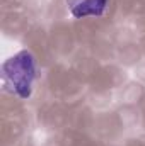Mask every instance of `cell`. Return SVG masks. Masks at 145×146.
<instances>
[{"label": "cell", "mask_w": 145, "mask_h": 146, "mask_svg": "<svg viewBox=\"0 0 145 146\" xmlns=\"http://www.w3.org/2000/svg\"><path fill=\"white\" fill-rule=\"evenodd\" d=\"M38 75L36 58L29 51H19L2 66V76L7 88L21 99H28L33 92Z\"/></svg>", "instance_id": "1"}, {"label": "cell", "mask_w": 145, "mask_h": 146, "mask_svg": "<svg viewBox=\"0 0 145 146\" xmlns=\"http://www.w3.org/2000/svg\"><path fill=\"white\" fill-rule=\"evenodd\" d=\"M109 0H67V7L75 19L99 17L106 12Z\"/></svg>", "instance_id": "2"}]
</instances>
